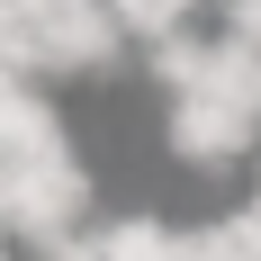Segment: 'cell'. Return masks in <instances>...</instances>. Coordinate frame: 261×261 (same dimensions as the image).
I'll return each mask as SVG.
<instances>
[{
	"instance_id": "30bf717a",
	"label": "cell",
	"mask_w": 261,
	"mask_h": 261,
	"mask_svg": "<svg viewBox=\"0 0 261 261\" xmlns=\"http://www.w3.org/2000/svg\"><path fill=\"white\" fill-rule=\"evenodd\" d=\"M45 261H108V252H99V243H54Z\"/></svg>"
},
{
	"instance_id": "ba28073f",
	"label": "cell",
	"mask_w": 261,
	"mask_h": 261,
	"mask_svg": "<svg viewBox=\"0 0 261 261\" xmlns=\"http://www.w3.org/2000/svg\"><path fill=\"white\" fill-rule=\"evenodd\" d=\"M108 9H117V27H126V36H144V45L180 36V0H108Z\"/></svg>"
},
{
	"instance_id": "3957f363",
	"label": "cell",
	"mask_w": 261,
	"mask_h": 261,
	"mask_svg": "<svg viewBox=\"0 0 261 261\" xmlns=\"http://www.w3.org/2000/svg\"><path fill=\"white\" fill-rule=\"evenodd\" d=\"M243 144H252V117L216 108L207 90H198V99H171V153L180 162H234Z\"/></svg>"
},
{
	"instance_id": "7c38bea8",
	"label": "cell",
	"mask_w": 261,
	"mask_h": 261,
	"mask_svg": "<svg viewBox=\"0 0 261 261\" xmlns=\"http://www.w3.org/2000/svg\"><path fill=\"white\" fill-rule=\"evenodd\" d=\"M180 9H189V0H180Z\"/></svg>"
},
{
	"instance_id": "52a82bcc",
	"label": "cell",
	"mask_w": 261,
	"mask_h": 261,
	"mask_svg": "<svg viewBox=\"0 0 261 261\" xmlns=\"http://www.w3.org/2000/svg\"><path fill=\"white\" fill-rule=\"evenodd\" d=\"M99 252H108V261H180V234L153 225V216H126V225L99 234Z\"/></svg>"
},
{
	"instance_id": "277c9868",
	"label": "cell",
	"mask_w": 261,
	"mask_h": 261,
	"mask_svg": "<svg viewBox=\"0 0 261 261\" xmlns=\"http://www.w3.org/2000/svg\"><path fill=\"white\" fill-rule=\"evenodd\" d=\"M0 135H9V162H54V153H63V126H54V108L36 99L27 81L0 99Z\"/></svg>"
},
{
	"instance_id": "6da1fadb",
	"label": "cell",
	"mask_w": 261,
	"mask_h": 261,
	"mask_svg": "<svg viewBox=\"0 0 261 261\" xmlns=\"http://www.w3.org/2000/svg\"><path fill=\"white\" fill-rule=\"evenodd\" d=\"M0 45H9V72L18 81H36V72H108L117 45H126V27H117L108 0H72L54 18H9Z\"/></svg>"
},
{
	"instance_id": "8fae6325",
	"label": "cell",
	"mask_w": 261,
	"mask_h": 261,
	"mask_svg": "<svg viewBox=\"0 0 261 261\" xmlns=\"http://www.w3.org/2000/svg\"><path fill=\"white\" fill-rule=\"evenodd\" d=\"M252 207H261V189H252Z\"/></svg>"
},
{
	"instance_id": "9c48e42d",
	"label": "cell",
	"mask_w": 261,
	"mask_h": 261,
	"mask_svg": "<svg viewBox=\"0 0 261 261\" xmlns=\"http://www.w3.org/2000/svg\"><path fill=\"white\" fill-rule=\"evenodd\" d=\"M225 36L234 45H261V0H225Z\"/></svg>"
},
{
	"instance_id": "5b68a950",
	"label": "cell",
	"mask_w": 261,
	"mask_h": 261,
	"mask_svg": "<svg viewBox=\"0 0 261 261\" xmlns=\"http://www.w3.org/2000/svg\"><path fill=\"white\" fill-rule=\"evenodd\" d=\"M207 63H216V45H189V36H162V45H144V72H153L171 99H198V90H207Z\"/></svg>"
},
{
	"instance_id": "8992f818",
	"label": "cell",
	"mask_w": 261,
	"mask_h": 261,
	"mask_svg": "<svg viewBox=\"0 0 261 261\" xmlns=\"http://www.w3.org/2000/svg\"><path fill=\"white\" fill-rule=\"evenodd\" d=\"M180 261H261V207H243V216H225V225L180 234Z\"/></svg>"
},
{
	"instance_id": "7a4b0ae2",
	"label": "cell",
	"mask_w": 261,
	"mask_h": 261,
	"mask_svg": "<svg viewBox=\"0 0 261 261\" xmlns=\"http://www.w3.org/2000/svg\"><path fill=\"white\" fill-rule=\"evenodd\" d=\"M81 207H90V171H81L72 153H54V162H9V180H0V216H9L18 243H72Z\"/></svg>"
}]
</instances>
